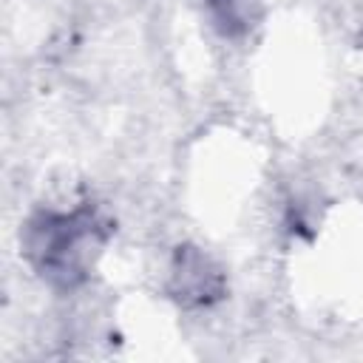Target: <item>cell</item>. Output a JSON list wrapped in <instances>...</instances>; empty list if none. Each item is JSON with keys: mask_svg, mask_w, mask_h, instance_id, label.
I'll return each instance as SVG.
<instances>
[{"mask_svg": "<svg viewBox=\"0 0 363 363\" xmlns=\"http://www.w3.org/2000/svg\"><path fill=\"white\" fill-rule=\"evenodd\" d=\"M173 286H176V298H182V301L207 303L210 298L218 295L221 278H218V272L210 267V261L204 255H199L196 250H184V252L176 255Z\"/></svg>", "mask_w": 363, "mask_h": 363, "instance_id": "cell-2", "label": "cell"}, {"mask_svg": "<svg viewBox=\"0 0 363 363\" xmlns=\"http://www.w3.org/2000/svg\"><path fill=\"white\" fill-rule=\"evenodd\" d=\"M105 241V221L96 210L40 213L26 227V255L34 269L57 286H74L85 278Z\"/></svg>", "mask_w": 363, "mask_h": 363, "instance_id": "cell-1", "label": "cell"}]
</instances>
